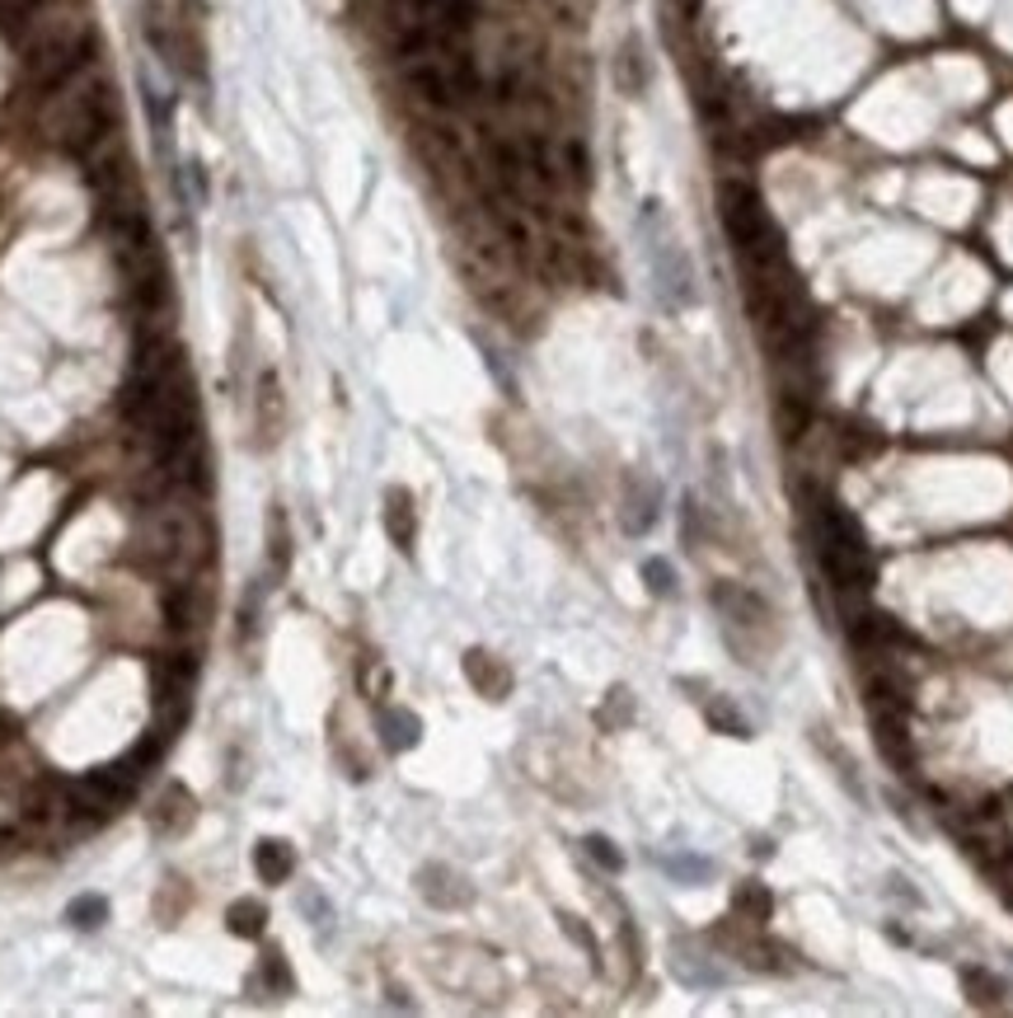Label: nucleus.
I'll return each mask as SVG.
<instances>
[{
  "label": "nucleus",
  "instance_id": "a211bd4d",
  "mask_svg": "<svg viewBox=\"0 0 1013 1018\" xmlns=\"http://www.w3.org/2000/svg\"><path fill=\"white\" fill-rule=\"evenodd\" d=\"M381 728H385V742H390V751H404V747H413L418 742V718L413 714H399V709H390L385 718H381Z\"/></svg>",
  "mask_w": 1013,
  "mask_h": 1018
},
{
  "label": "nucleus",
  "instance_id": "4be33fe9",
  "mask_svg": "<svg viewBox=\"0 0 1013 1018\" xmlns=\"http://www.w3.org/2000/svg\"><path fill=\"white\" fill-rule=\"evenodd\" d=\"M263 972H268V981H273V990H277V995H287V990H291V972L281 967V953H268V957H263Z\"/></svg>",
  "mask_w": 1013,
  "mask_h": 1018
},
{
  "label": "nucleus",
  "instance_id": "6ab92c4d",
  "mask_svg": "<svg viewBox=\"0 0 1013 1018\" xmlns=\"http://www.w3.org/2000/svg\"><path fill=\"white\" fill-rule=\"evenodd\" d=\"M737 911H742V920H750V924H765L769 911H775V901H769V892H765L760 882H742V887H737Z\"/></svg>",
  "mask_w": 1013,
  "mask_h": 1018
},
{
  "label": "nucleus",
  "instance_id": "5701e85b",
  "mask_svg": "<svg viewBox=\"0 0 1013 1018\" xmlns=\"http://www.w3.org/2000/svg\"><path fill=\"white\" fill-rule=\"evenodd\" d=\"M643 578H648V587L657 591V597H667V591H671V568L662 559H648L643 564Z\"/></svg>",
  "mask_w": 1013,
  "mask_h": 1018
},
{
  "label": "nucleus",
  "instance_id": "7ed1b4c3",
  "mask_svg": "<svg viewBox=\"0 0 1013 1018\" xmlns=\"http://www.w3.org/2000/svg\"><path fill=\"white\" fill-rule=\"evenodd\" d=\"M94 52H99V39H94V29L85 24H62V29H47L38 33L24 52V81L38 89V95H56V89H66L71 81H81Z\"/></svg>",
  "mask_w": 1013,
  "mask_h": 1018
},
{
  "label": "nucleus",
  "instance_id": "39448f33",
  "mask_svg": "<svg viewBox=\"0 0 1013 1018\" xmlns=\"http://www.w3.org/2000/svg\"><path fill=\"white\" fill-rule=\"evenodd\" d=\"M404 85H408V95L418 99L423 108H431V114H450V108L465 104L460 89H456V81H450L446 62H431V57L404 62Z\"/></svg>",
  "mask_w": 1013,
  "mask_h": 1018
},
{
  "label": "nucleus",
  "instance_id": "20e7f679",
  "mask_svg": "<svg viewBox=\"0 0 1013 1018\" xmlns=\"http://www.w3.org/2000/svg\"><path fill=\"white\" fill-rule=\"evenodd\" d=\"M137 549L150 568L160 572H188L206 559V531L193 522L188 507H156L137 531Z\"/></svg>",
  "mask_w": 1013,
  "mask_h": 1018
},
{
  "label": "nucleus",
  "instance_id": "0eeeda50",
  "mask_svg": "<svg viewBox=\"0 0 1013 1018\" xmlns=\"http://www.w3.org/2000/svg\"><path fill=\"white\" fill-rule=\"evenodd\" d=\"M254 432H258V447L263 451L277 447L281 432H287V395H281L277 372H263L258 376V390H254Z\"/></svg>",
  "mask_w": 1013,
  "mask_h": 1018
},
{
  "label": "nucleus",
  "instance_id": "f3484780",
  "mask_svg": "<svg viewBox=\"0 0 1013 1018\" xmlns=\"http://www.w3.org/2000/svg\"><path fill=\"white\" fill-rule=\"evenodd\" d=\"M263 920H268V906L263 901H235L231 906V934H239V939H258L263 934Z\"/></svg>",
  "mask_w": 1013,
  "mask_h": 1018
},
{
  "label": "nucleus",
  "instance_id": "b1692460",
  "mask_svg": "<svg viewBox=\"0 0 1013 1018\" xmlns=\"http://www.w3.org/2000/svg\"><path fill=\"white\" fill-rule=\"evenodd\" d=\"M587 849L596 855V864H606V868H619V864H625V859H619V849H610V840H606V836H591V840H587Z\"/></svg>",
  "mask_w": 1013,
  "mask_h": 1018
},
{
  "label": "nucleus",
  "instance_id": "393cba45",
  "mask_svg": "<svg viewBox=\"0 0 1013 1018\" xmlns=\"http://www.w3.org/2000/svg\"><path fill=\"white\" fill-rule=\"evenodd\" d=\"M1009 906H1013V887H1009Z\"/></svg>",
  "mask_w": 1013,
  "mask_h": 1018
},
{
  "label": "nucleus",
  "instance_id": "dca6fc26",
  "mask_svg": "<svg viewBox=\"0 0 1013 1018\" xmlns=\"http://www.w3.org/2000/svg\"><path fill=\"white\" fill-rule=\"evenodd\" d=\"M558 170L568 174L577 189H587V183H591V156H587V146H582L577 137L558 146Z\"/></svg>",
  "mask_w": 1013,
  "mask_h": 1018
},
{
  "label": "nucleus",
  "instance_id": "f8f14e48",
  "mask_svg": "<svg viewBox=\"0 0 1013 1018\" xmlns=\"http://www.w3.org/2000/svg\"><path fill=\"white\" fill-rule=\"evenodd\" d=\"M775 418H779V432L783 437H802L807 422H812V395L802 385H783L779 404H775Z\"/></svg>",
  "mask_w": 1013,
  "mask_h": 1018
},
{
  "label": "nucleus",
  "instance_id": "423d86ee",
  "mask_svg": "<svg viewBox=\"0 0 1013 1018\" xmlns=\"http://www.w3.org/2000/svg\"><path fill=\"white\" fill-rule=\"evenodd\" d=\"M206 610H212V597H206V587L193 582V578H183L164 591V624L174 629V634H198V629L206 624Z\"/></svg>",
  "mask_w": 1013,
  "mask_h": 1018
},
{
  "label": "nucleus",
  "instance_id": "4468645a",
  "mask_svg": "<svg viewBox=\"0 0 1013 1018\" xmlns=\"http://www.w3.org/2000/svg\"><path fill=\"white\" fill-rule=\"evenodd\" d=\"M437 29L446 33V39H465L469 29L479 24V0H437Z\"/></svg>",
  "mask_w": 1013,
  "mask_h": 1018
},
{
  "label": "nucleus",
  "instance_id": "9d476101",
  "mask_svg": "<svg viewBox=\"0 0 1013 1018\" xmlns=\"http://www.w3.org/2000/svg\"><path fill=\"white\" fill-rule=\"evenodd\" d=\"M385 531L399 549H413V535H418V512H413V497L404 489L385 493Z\"/></svg>",
  "mask_w": 1013,
  "mask_h": 1018
},
{
  "label": "nucleus",
  "instance_id": "aec40b11",
  "mask_svg": "<svg viewBox=\"0 0 1013 1018\" xmlns=\"http://www.w3.org/2000/svg\"><path fill=\"white\" fill-rule=\"evenodd\" d=\"M962 981H967V995H971V1005H985V1009H994V1005H1000L1004 986H1000V981H994L990 972H975V967H967V972H962Z\"/></svg>",
  "mask_w": 1013,
  "mask_h": 1018
},
{
  "label": "nucleus",
  "instance_id": "1a4fd4ad",
  "mask_svg": "<svg viewBox=\"0 0 1013 1018\" xmlns=\"http://www.w3.org/2000/svg\"><path fill=\"white\" fill-rule=\"evenodd\" d=\"M648 81H652V66H648V52H643V43L638 39H625L619 43V52H615V85L625 89V95H643L648 89Z\"/></svg>",
  "mask_w": 1013,
  "mask_h": 1018
},
{
  "label": "nucleus",
  "instance_id": "ddd939ff",
  "mask_svg": "<svg viewBox=\"0 0 1013 1018\" xmlns=\"http://www.w3.org/2000/svg\"><path fill=\"white\" fill-rule=\"evenodd\" d=\"M465 672H469V681L479 686V695H488V699H502V695H506V686H512L506 666H502V662H493L488 653H469V657H465Z\"/></svg>",
  "mask_w": 1013,
  "mask_h": 1018
},
{
  "label": "nucleus",
  "instance_id": "2eb2a0df",
  "mask_svg": "<svg viewBox=\"0 0 1013 1018\" xmlns=\"http://www.w3.org/2000/svg\"><path fill=\"white\" fill-rule=\"evenodd\" d=\"M268 554H273V578H287V568H291V531H287V512H281V507L268 512Z\"/></svg>",
  "mask_w": 1013,
  "mask_h": 1018
},
{
  "label": "nucleus",
  "instance_id": "9b49d317",
  "mask_svg": "<svg viewBox=\"0 0 1013 1018\" xmlns=\"http://www.w3.org/2000/svg\"><path fill=\"white\" fill-rule=\"evenodd\" d=\"M291 868H296V855H291L287 840H258V845H254V874L268 882V887H281V882H287Z\"/></svg>",
  "mask_w": 1013,
  "mask_h": 1018
},
{
  "label": "nucleus",
  "instance_id": "412c9836",
  "mask_svg": "<svg viewBox=\"0 0 1013 1018\" xmlns=\"http://www.w3.org/2000/svg\"><path fill=\"white\" fill-rule=\"evenodd\" d=\"M66 920L81 924V930H94V924L108 920V901H104V897H81V901H71V906H66Z\"/></svg>",
  "mask_w": 1013,
  "mask_h": 1018
},
{
  "label": "nucleus",
  "instance_id": "f03ea898",
  "mask_svg": "<svg viewBox=\"0 0 1013 1018\" xmlns=\"http://www.w3.org/2000/svg\"><path fill=\"white\" fill-rule=\"evenodd\" d=\"M718 216L723 231L737 249L746 272H788V254H783V235L769 221L760 193L742 179H723L718 183Z\"/></svg>",
  "mask_w": 1013,
  "mask_h": 1018
},
{
  "label": "nucleus",
  "instance_id": "f257e3e1",
  "mask_svg": "<svg viewBox=\"0 0 1013 1018\" xmlns=\"http://www.w3.org/2000/svg\"><path fill=\"white\" fill-rule=\"evenodd\" d=\"M47 132L75 160H89L94 151H104L108 137L118 132L113 85L104 76H89V81H71L66 89H56L52 108H47Z\"/></svg>",
  "mask_w": 1013,
  "mask_h": 1018
},
{
  "label": "nucleus",
  "instance_id": "6e6552de",
  "mask_svg": "<svg viewBox=\"0 0 1013 1018\" xmlns=\"http://www.w3.org/2000/svg\"><path fill=\"white\" fill-rule=\"evenodd\" d=\"M150 822H156L160 836H179V831H188L198 822V803H193V793H188L183 784H169L160 793V803L156 812H150Z\"/></svg>",
  "mask_w": 1013,
  "mask_h": 1018
}]
</instances>
